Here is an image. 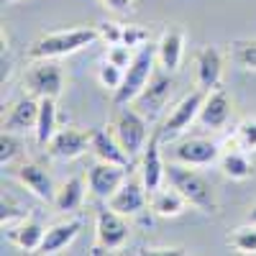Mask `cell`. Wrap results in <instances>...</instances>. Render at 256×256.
<instances>
[{
    "mask_svg": "<svg viewBox=\"0 0 256 256\" xmlns=\"http://www.w3.org/2000/svg\"><path fill=\"white\" fill-rule=\"evenodd\" d=\"M164 180H166V184H172L174 190H180L184 195V200L190 205H195L200 212H208V216H216L218 212L216 187H212L200 172H195L190 164H182V162L166 164Z\"/></svg>",
    "mask_w": 256,
    "mask_h": 256,
    "instance_id": "cell-1",
    "label": "cell"
},
{
    "mask_svg": "<svg viewBox=\"0 0 256 256\" xmlns=\"http://www.w3.org/2000/svg\"><path fill=\"white\" fill-rule=\"evenodd\" d=\"M98 26H77V28H62V31H52L44 34L41 38H36L31 49H28V59H59V56H70L82 52L84 46H90L92 41H98Z\"/></svg>",
    "mask_w": 256,
    "mask_h": 256,
    "instance_id": "cell-2",
    "label": "cell"
},
{
    "mask_svg": "<svg viewBox=\"0 0 256 256\" xmlns=\"http://www.w3.org/2000/svg\"><path fill=\"white\" fill-rule=\"evenodd\" d=\"M156 44H144L138 52H134V59L131 64H128V70H126V77H123V84L113 92V105L116 108H123V105H131L141 90L148 84V80H152L154 74V67H156Z\"/></svg>",
    "mask_w": 256,
    "mask_h": 256,
    "instance_id": "cell-3",
    "label": "cell"
},
{
    "mask_svg": "<svg viewBox=\"0 0 256 256\" xmlns=\"http://www.w3.org/2000/svg\"><path fill=\"white\" fill-rule=\"evenodd\" d=\"M113 134L120 141V146L136 159L138 154H144L146 141H148V120L136 108L123 105V108H118V113H116Z\"/></svg>",
    "mask_w": 256,
    "mask_h": 256,
    "instance_id": "cell-4",
    "label": "cell"
},
{
    "mask_svg": "<svg viewBox=\"0 0 256 256\" xmlns=\"http://www.w3.org/2000/svg\"><path fill=\"white\" fill-rule=\"evenodd\" d=\"M128 223L126 216L116 212L113 208H100L95 216V246H92V256L98 254H108V251H118L126 241H128Z\"/></svg>",
    "mask_w": 256,
    "mask_h": 256,
    "instance_id": "cell-5",
    "label": "cell"
},
{
    "mask_svg": "<svg viewBox=\"0 0 256 256\" xmlns=\"http://www.w3.org/2000/svg\"><path fill=\"white\" fill-rule=\"evenodd\" d=\"M24 84L36 98H59L64 90V72L54 59H36L26 70Z\"/></svg>",
    "mask_w": 256,
    "mask_h": 256,
    "instance_id": "cell-6",
    "label": "cell"
},
{
    "mask_svg": "<svg viewBox=\"0 0 256 256\" xmlns=\"http://www.w3.org/2000/svg\"><path fill=\"white\" fill-rule=\"evenodd\" d=\"M172 88H174V80L169 77V72H154L152 80H148V84L141 90V95L134 100V108L146 118V120H154L162 110L164 105L169 100V95H172Z\"/></svg>",
    "mask_w": 256,
    "mask_h": 256,
    "instance_id": "cell-7",
    "label": "cell"
},
{
    "mask_svg": "<svg viewBox=\"0 0 256 256\" xmlns=\"http://www.w3.org/2000/svg\"><path fill=\"white\" fill-rule=\"evenodd\" d=\"M128 172L131 169H126L120 164H110V162H95L90 169H88V190L95 200H105L108 202L113 198V192L126 182Z\"/></svg>",
    "mask_w": 256,
    "mask_h": 256,
    "instance_id": "cell-8",
    "label": "cell"
},
{
    "mask_svg": "<svg viewBox=\"0 0 256 256\" xmlns=\"http://www.w3.org/2000/svg\"><path fill=\"white\" fill-rule=\"evenodd\" d=\"M202 100H205L202 90H192L190 95H184L172 108V113H169V118L164 120V126L159 128V131H162V141H172V138H177L184 131V128H190V123L200 116Z\"/></svg>",
    "mask_w": 256,
    "mask_h": 256,
    "instance_id": "cell-9",
    "label": "cell"
},
{
    "mask_svg": "<svg viewBox=\"0 0 256 256\" xmlns=\"http://www.w3.org/2000/svg\"><path fill=\"white\" fill-rule=\"evenodd\" d=\"M220 156H223L220 146L205 136H192V138H184L174 146V162H182L190 166H205V164L218 162Z\"/></svg>",
    "mask_w": 256,
    "mask_h": 256,
    "instance_id": "cell-10",
    "label": "cell"
},
{
    "mask_svg": "<svg viewBox=\"0 0 256 256\" xmlns=\"http://www.w3.org/2000/svg\"><path fill=\"white\" fill-rule=\"evenodd\" d=\"M162 131L156 128V131L148 136L146 141V148L141 154V180H144V187L148 190V195L152 192H156L166 180H164V172H166V164L162 162Z\"/></svg>",
    "mask_w": 256,
    "mask_h": 256,
    "instance_id": "cell-11",
    "label": "cell"
},
{
    "mask_svg": "<svg viewBox=\"0 0 256 256\" xmlns=\"http://www.w3.org/2000/svg\"><path fill=\"white\" fill-rule=\"evenodd\" d=\"M16 177H18V182L24 184L34 198L44 200V202H54L56 187H54V180L46 172L44 164H38V162H24V164H18Z\"/></svg>",
    "mask_w": 256,
    "mask_h": 256,
    "instance_id": "cell-12",
    "label": "cell"
},
{
    "mask_svg": "<svg viewBox=\"0 0 256 256\" xmlns=\"http://www.w3.org/2000/svg\"><path fill=\"white\" fill-rule=\"evenodd\" d=\"M90 144H92V136L88 131L67 126V128H59L54 138L49 141V154L56 159H77L90 152Z\"/></svg>",
    "mask_w": 256,
    "mask_h": 256,
    "instance_id": "cell-13",
    "label": "cell"
},
{
    "mask_svg": "<svg viewBox=\"0 0 256 256\" xmlns=\"http://www.w3.org/2000/svg\"><path fill=\"white\" fill-rule=\"evenodd\" d=\"M220 77H223V56L216 46H202L195 54V80H198V90L210 92L220 88Z\"/></svg>",
    "mask_w": 256,
    "mask_h": 256,
    "instance_id": "cell-14",
    "label": "cell"
},
{
    "mask_svg": "<svg viewBox=\"0 0 256 256\" xmlns=\"http://www.w3.org/2000/svg\"><path fill=\"white\" fill-rule=\"evenodd\" d=\"M146 187L144 180H134V177H126V182L113 192V198L108 200V208H113L120 216H138V212L146 208Z\"/></svg>",
    "mask_w": 256,
    "mask_h": 256,
    "instance_id": "cell-15",
    "label": "cell"
},
{
    "mask_svg": "<svg viewBox=\"0 0 256 256\" xmlns=\"http://www.w3.org/2000/svg\"><path fill=\"white\" fill-rule=\"evenodd\" d=\"M90 136H92L90 152L95 154V159L110 162V164H120V166H126V169L134 166V156L120 146V141L116 138L113 131H108V128H95Z\"/></svg>",
    "mask_w": 256,
    "mask_h": 256,
    "instance_id": "cell-16",
    "label": "cell"
},
{
    "mask_svg": "<svg viewBox=\"0 0 256 256\" xmlns=\"http://www.w3.org/2000/svg\"><path fill=\"white\" fill-rule=\"evenodd\" d=\"M230 118V98L223 88H216L205 92V100H202V108H200V126L202 128H210V131H216V128H223Z\"/></svg>",
    "mask_w": 256,
    "mask_h": 256,
    "instance_id": "cell-17",
    "label": "cell"
},
{
    "mask_svg": "<svg viewBox=\"0 0 256 256\" xmlns=\"http://www.w3.org/2000/svg\"><path fill=\"white\" fill-rule=\"evenodd\" d=\"M38 120V98L36 95H26L18 102L10 105L8 116L3 118V131H13V134H24V131H34Z\"/></svg>",
    "mask_w": 256,
    "mask_h": 256,
    "instance_id": "cell-18",
    "label": "cell"
},
{
    "mask_svg": "<svg viewBox=\"0 0 256 256\" xmlns=\"http://www.w3.org/2000/svg\"><path fill=\"white\" fill-rule=\"evenodd\" d=\"M80 228H82V220L80 218H70V220H62V223L49 226L46 228V236H44V241H41V246H38L36 254H46V256L59 254L62 248H67L77 238Z\"/></svg>",
    "mask_w": 256,
    "mask_h": 256,
    "instance_id": "cell-19",
    "label": "cell"
},
{
    "mask_svg": "<svg viewBox=\"0 0 256 256\" xmlns=\"http://www.w3.org/2000/svg\"><path fill=\"white\" fill-rule=\"evenodd\" d=\"M182 54H184V36L180 28H166L156 44V56L162 70L166 72H177L182 64Z\"/></svg>",
    "mask_w": 256,
    "mask_h": 256,
    "instance_id": "cell-20",
    "label": "cell"
},
{
    "mask_svg": "<svg viewBox=\"0 0 256 256\" xmlns=\"http://www.w3.org/2000/svg\"><path fill=\"white\" fill-rule=\"evenodd\" d=\"M46 236V228L41 226L36 218H26V220H20L18 226L8 228V238L18 246V248H24L28 254H36L41 241H44Z\"/></svg>",
    "mask_w": 256,
    "mask_h": 256,
    "instance_id": "cell-21",
    "label": "cell"
},
{
    "mask_svg": "<svg viewBox=\"0 0 256 256\" xmlns=\"http://www.w3.org/2000/svg\"><path fill=\"white\" fill-rule=\"evenodd\" d=\"M184 195L180 190H174L172 184L166 187H159L156 192H152V210L156 212L159 218H177L184 212Z\"/></svg>",
    "mask_w": 256,
    "mask_h": 256,
    "instance_id": "cell-22",
    "label": "cell"
},
{
    "mask_svg": "<svg viewBox=\"0 0 256 256\" xmlns=\"http://www.w3.org/2000/svg\"><path fill=\"white\" fill-rule=\"evenodd\" d=\"M84 202V180L82 177H70L62 187H56V198H54V208L59 212H77Z\"/></svg>",
    "mask_w": 256,
    "mask_h": 256,
    "instance_id": "cell-23",
    "label": "cell"
},
{
    "mask_svg": "<svg viewBox=\"0 0 256 256\" xmlns=\"http://www.w3.org/2000/svg\"><path fill=\"white\" fill-rule=\"evenodd\" d=\"M36 144L49 146L56 134V100L54 98H38V120H36Z\"/></svg>",
    "mask_w": 256,
    "mask_h": 256,
    "instance_id": "cell-24",
    "label": "cell"
},
{
    "mask_svg": "<svg viewBox=\"0 0 256 256\" xmlns=\"http://www.w3.org/2000/svg\"><path fill=\"white\" fill-rule=\"evenodd\" d=\"M220 169L230 180H248L254 174V164L244 152H228L220 156Z\"/></svg>",
    "mask_w": 256,
    "mask_h": 256,
    "instance_id": "cell-25",
    "label": "cell"
},
{
    "mask_svg": "<svg viewBox=\"0 0 256 256\" xmlns=\"http://www.w3.org/2000/svg\"><path fill=\"white\" fill-rule=\"evenodd\" d=\"M228 246L236 251V254H244V256H251L256 254V223H246V226H238L228 233Z\"/></svg>",
    "mask_w": 256,
    "mask_h": 256,
    "instance_id": "cell-26",
    "label": "cell"
},
{
    "mask_svg": "<svg viewBox=\"0 0 256 256\" xmlns=\"http://www.w3.org/2000/svg\"><path fill=\"white\" fill-rule=\"evenodd\" d=\"M230 59L244 70L256 72V38H244V41H233L230 44Z\"/></svg>",
    "mask_w": 256,
    "mask_h": 256,
    "instance_id": "cell-27",
    "label": "cell"
},
{
    "mask_svg": "<svg viewBox=\"0 0 256 256\" xmlns=\"http://www.w3.org/2000/svg\"><path fill=\"white\" fill-rule=\"evenodd\" d=\"M123 77H126V70L118 67V64H113V62H108V59H105L100 67H98L100 84H102V88H108L110 92H116L120 84H123Z\"/></svg>",
    "mask_w": 256,
    "mask_h": 256,
    "instance_id": "cell-28",
    "label": "cell"
},
{
    "mask_svg": "<svg viewBox=\"0 0 256 256\" xmlns=\"http://www.w3.org/2000/svg\"><path fill=\"white\" fill-rule=\"evenodd\" d=\"M20 152H24V141L18 138V134L13 131H3L0 134V164H10Z\"/></svg>",
    "mask_w": 256,
    "mask_h": 256,
    "instance_id": "cell-29",
    "label": "cell"
},
{
    "mask_svg": "<svg viewBox=\"0 0 256 256\" xmlns=\"http://www.w3.org/2000/svg\"><path fill=\"white\" fill-rule=\"evenodd\" d=\"M20 223V220H26V212L20 210L8 195H3V202H0V223H3V228H13V223Z\"/></svg>",
    "mask_w": 256,
    "mask_h": 256,
    "instance_id": "cell-30",
    "label": "cell"
},
{
    "mask_svg": "<svg viewBox=\"0 0 256 256\" xmlns=\"http://www.w3.org/2000/svg\"><path fill=\"white\" fill-rule=\"evenodd\" d=\"M120 44H126L128 49L138 52L144 44H148V31L141 28V26H123V38Z\"/></svg>",
    "mask_w": 256,
    "mask_h": 256,
    "instance_id": "cell-31",
    "label": "cell"
},
{
    "mask_svg": "<svg viewBox=\"0 0 256 256\" xmlns=\"http://www.w3.org/2000/svg\"><path fill=\"white\" fill-rule=\"evenodd\" d=\"M236 141L244 148H256V118H246L236 126Z\"/></svg>",
    "mask_w": 256,
    "mask_h": 256,
    "instance_id": "cell-32",
    "label": "cell"
},
{
    "mask_svg": "<svg viewBox=\"0 0 256 256\" xmlns=\"http://www.w3.org/2000/svg\"><path fill=\"white\" fill-rule=\"evenodd\" d=\"M98 34H100V38L108 46H116V44H120V38H123V26L116 24V20H102V24H98Z\"/></svg>",
    "mask_w": 256,
    "mask_h": 256,
    "instance_id": "cell-33",
    "label": "cell"
},
{
    "mask_svg": "<svg viewBox=\"0 0 256 256\" xmlns=\"http://www.w3.org/2000/svg\"><path fill=\"white\" fill-rule=\"evenodd\" d=\"M131 52H134V49H128L126 44H116V46H110V49H108L105 59L113 62V64H118V67H123V70H128V64H131V59H134V54H131Z\"/></svg>",
    "mask_w": 256,
    "mask_h": 256,
    "instance_id": "cell-34",
    "label": "cell"
},
{
    "mask_svg": "<svg viewBox=\"0 0 256 256\" xmlns=\"http://www.w3.org/2000/svg\"><path fill=\"white\" fill-rule=\"evenodd\" d=\"M100 3L105 8L116 10V13H128V10H131V6H134V0H100Z\"/></svg>",
    "mask_w": 256,
    "mask_h": 256,
    "instance_id": "cell-35",
    "label": "cell"
},
{
    "mask_svg": "<svg viewBox=\"0 0 256 256\" xmlns=\"http://www.w3.org/2000/svg\"><path fill=\"white\" fill-rule=\"evenodd\" d=\"M144 254H152V256H182V254H187L184 248H159V246H154V248H144Z\"/></svg>",
    "mask_w": 256,
    "mask_h": 256,
    "instance_id": "cell-36",
    "label": "cell"
},
{
    "mask_svg": "<svg viewBox=\"0 0 256 256\" xmlns=\"http://www.w3.org/2000/svg\"><path fill=\"white\" fill-rule=\"evenodd\" d=\"M248 220H251V223H256V205H254V208H251V212H248Z\"/></svg>",
    "mask_w": 256,
    "mask_h": 256,
    "instance_id": "cell-37",
    "label": "cell"
},
{
    "mask_svg": "<svg viewBox=\"0 0 256 256\" xmlns=\"http://www.w3.org/2000/svg\"><path fill=\"white\" fill-rule=\"evenodd\" d=\"M6 3H16V0H6Z\"/></svg>",
    "mask_w": 256,
    "mask_h": 256,
    "instance_id": "cell-38",
    "label": "cell"
}]
</instances>
